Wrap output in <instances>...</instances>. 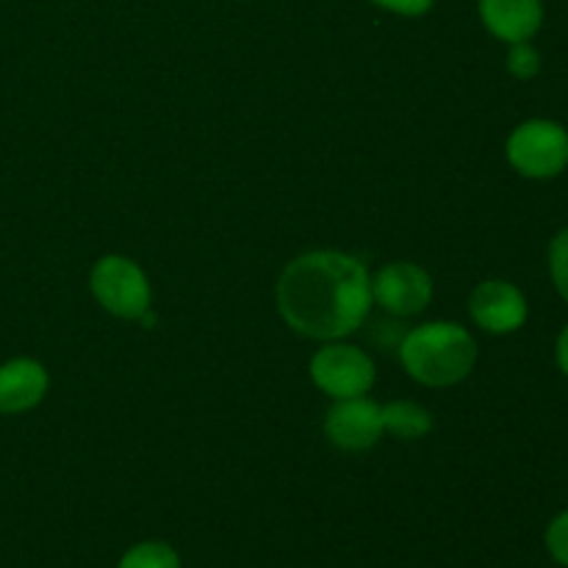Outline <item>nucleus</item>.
I'll return each mask as SVG.
<instances>
[{"instance_id":"1","label":"nucleus","mask_w":568,"mask_h":568,"mask_svg":"<svg viewBox=\"0 0 568 568\" xmlns=\"http://www.w3.org/2000/svg\"><path fill=\"white\" fill-rule=\"evenodd\" d=\"M372 283L364 264L342 253H308L277 283V308L288 327L311 338H344L364 325Z\"/></svg>"},{"instance_id":"2","label":"nucleus","mask_w":568,"mask_h":568,"mask_svg":"<svg viewBox=\"0 0 568 568\" xmlns=\"http://www.w3.org/2000/svg\"><path fill=\"white\" fill-rule=\"evenodd\" d=\"M399 355L408 375L425 386H453L475 369L477 344L460 325L430 322L405 336Z\"/></svg>"},{"instance_id":"7","label":"nucleus","mask_w":568,"mask_h":568,"mask_svg":"<svg viewBox=\"0 0 568 568\" xmlns=\"http://www.w3.org/2000/svg\"><path fill=\"white\" fill-rule=\"evenodd\" d=\"M471 320L488 333H514L527 322V300L514 283L486 281L471 294Z\"/></svg>"},{"instance_id":"4","label":"nucleus","mask_w":568,"mask_h":568,"mask_svg":"<svg viewBox=\"0 0 568 568\" xmlns=\"http://www.w3.org/2000/svg\"><path fill=\"white\" fill-rule=\"evenodd\" d=\"M92 292L100 305L125 320H139L150 308V283L133 261L105 255L92 272Z\"/></svg>"},{"instance_id":"14","label":"nucleus","mask_w":568,"mask_h":568,"mask_svg":"<svg viewBox=\"0 0 568 568\" xmlns=\"http://www.w3.org/2000/svg\"><path fill=\"white\" fill-rule=\"evenodd\" d=\"M508 70L514 72L516 78H521V81H530V78L538 75V70H541V55H538V50L532 48L530 42L510 44Z\"/></svg>"},{"instance_id":"15","label":"nucleus","mask_w":568,"mask_h":568,"mask_svg":"<svg viewBox=\"0 0 568 568\" xmlns=\"http://www.w3.org/2000/svg\"><path fill=\"white\" fill-rule=\"evenodd\" d=\"M544 544H547V552L552 555L555 564L568 568V510H560V514L549 521Z\"/></svg>"},{"instance_id":"13","label":"nucleus","mask_w":568,"mask_h":568,"mask_svg":"<svg viewBox=\"0 0 568 568\" xmlns=\"http://www.w3.org/2000/svg\"><path fill=\"white\" fill-rule=\"evenodd\" d=\"M549 275H552L555 288L568 303V227L560 231L549 244Z\"/></svg>"},{"instance_id":"9","label":"nucleus","mask_w":568,"mask_h":568,"mask_svg":"<svg viewBox=\"0 0 568 568\" xmlns=\"http://www.w3.org/2000/svg\"><path fill=\"white\" fill-rule=\"evenodd\" d=\"M480 17L503 42H530L544 22L541 0H480Z\"/></svg>"},{"instance_id":"5","label":"nucleus","mask_w":568,"mask_h":568,"mask_svg":"<svg viewBox=\"0 0 568 568\" xmlns=\"http://www.w3.org/2000/svg\"><path fill=\"white\" fill-rule=\"evenodd\" d=\"M311 377L322 392L336 399L364 397L375 383V364L364 349L349 344H327L311 361Z\"/></svg>"},{"instance_id":"8","label":"nucleus","mask_w":568,"mask_h":568,"mask_svg":"<svg viewBox=\"0 0 568 568\" xmlns=\"http://www.w3.org/2000/svg\"><path fill=\"white\" fill-rule=\"evenodd\" d=\"M327 438L342 449H369L377 444L383 427V408L364 397L342 399L333 405L325 422Z\"/></svg>"},{"instance_id":"12","label":"nucleus","mask_w":568,"mask_h":568,"mask_svg":"<svg viewBox=\"0 0 568 568\" xmlns=\"http://www.w3.org/2000/svg\"><path fill=\"white\" fill-rule=\"evenodd\" d=\"M116 568H181V555L164 541H142L122 555Z\"/></svg>"},{"instance_id":"16","label":"nucleus","mask_w":568,"mask_h":568,"mask_svg":"<svg viewBox=\"0 0 568 568\" xmlns=\"http://www.w3.org/2000/svg\"><path fill=\"white\" fill-rule=\"evenodd\" d=\"M372 3L383 6V9L388 11H397V14L416 17V14H425V11L433 6V0H372Z\"/></svg>"},{"instance_id":"3","label":"nucleus","mask_w":568,"mask_h":568,"mask_svg":"<svg viewBox=\"0 0 568 568\" xmlns=\"http://www.w3.org/2000/svg\"><path fill=\"white\" fill-rule=\"evenodd\" d=\"M508 161L525 178H555L568 166V131L552 120H527L510 133Z\"/></svg>"},{"instance_id":"11","label":"nucleus","mask_w":568,"mask_h":568,"mask_svg":"<svg viewBox=\"0 0 568 568\" xmlns=\"http://www.w3.org/2000/svg\"><path fill=\"white\" fill-rule=\"evenodd\" d=\"M383 427L392 430L399 438H422L425 433H430L433 419L425 408L414 403H394L388 408H383Z\"/></svg>"},{"instance_id":"17","label":"nucleus","mask_w":568,"mask_h":568,"mask_svg":"<svg viewBox=\"0 0 568 568\" xmlns=\"http://www.w3.org/2000/svg\"><path fill=\"white\" fill-rule=\"evenodd\" d=\"M558 366H560V372L568 377V325L558 336Z\"/></svg>"},{"instance_id":"6","label":"nucleus","mask_w":568,"mask_h":568,"mask_svg":"<svg viewBox=\"0 0 568 568\" xmlns=\"http://www.w3.org/2000/svg\"><path fill=\"white\" fill-rule=\"evenodd\" d=\"M372 297L397 316L419 314L433 297V283L425 270L414 264H388L372 283Z\"/></svg>"},{"instance_id":"10","label":"nucleus","mask_w":568,"mask_h":568,"mask_svg":"<svg viewBox=\"0 0 568 568\" xmlns=\"http://www.w3.org/2000/svg\"><path fill=\"white\" fill-rule=\"evenodd\" d=\"M48 392V372L31 358H17L0 366V414H22L39 405Z\"/></svg>"}]
</instances>
